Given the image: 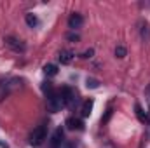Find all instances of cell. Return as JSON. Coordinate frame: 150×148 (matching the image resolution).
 Returning <instances> with one entry per match:
<instances>
[{
	"mask_svg": "<svg viewBox=\"0 0 150 148\" xmlns=\"http://www.w3.org/2000/svg\"><path fill=\"white\" fill-rule=\"evenodd\" d=\"M59 96H61V99H63V105H65V106H70V108H74L75 105H77V101H79L77 92H75L72 87H68V85L61 87Z\"/></svg>",
	"mask_w": 150,
	"mask_h": 148,
	"instance_id": "obj_1",
	"label": "cell"
},
{
	"mask_svg": "<svg viewBox=\"0 0 150 148\" xmlns=\"http://www.w3.org/2000/svg\"><path fill=\"white\" fill-rule=\"evenodd\" d=\"M45 140H47V127H45V125L35 127L33 132L30 134V145H32V147H40Z\"/></svg>",
	"mask_w": 150,
	"mask_h": 148,
	"instance_id": "obj_2",
	"label": "cell"
},
{
	"mask_svg": "<svg viewBox=\"0 0 150 148\" xmlns=\"http://www.w3.org/2000/svg\"><path fill=\"white\" fill-rule=\"evenodd\" d=\"M61 106H65L63 105V99H61V96H59V92H51V94H47V108L51 111H58Z\"/></svg>",
	"mask_w": 150,
	"mask_h": 148,
	"instance_id": "obj_3",
	"label": "cell"
},
{
	"mask_svg": "<svg viewBox=\"0 0 150 148\" xmlns=\"http://www.w3.org/2000/svg\"><path fill=\"white\" fill-rule=\"evenodd\" d=\"M63 138H65V132L61 127H58L49 140V148H61L63 147Z\"/></svg>",
	"mask_w": 150,
	"mask_h": 148,
	"instance_id": "obj_4",
	"label": "cell"
},
{
	"mask_svg": "<svg viewBox=\"0 0 150 148\" xmlns=\"http://www.w3.org/2000/svg\"><path fill=\"white\" fill-rule=\"evenodd\" d=\"M5 44H7V47L12 49L14 52H25V49H26V45L16 37H7L5 38Z\"/></svg>",
	"mask_w": 150,
	"mask_h": 148,
	"instance_id": "obj_5",
	"label": "cell"
},
{
	"mask_svg": "<svg viewBox=\"0 0 150 148\" xmlns=\"http://www.w3.org/2000/svg\"><path fill=\"white\" fill-rule=\"evenodd\" d=\"M82 25H84V18H82L79 12H74V14L68 18V28H72V30H79Z\"/></svg>",
	"mask_w": 150,
	"mask_h": 148,
	"instance_id": "obj_6",
	"label": "cell"
},
{
	"mask_svg": "<svg viewBox=\"0 0 150 148\" xmlns=\"http://www.w3.org/2000/svg\"><path fill=\"white\" fill-rule=\"evenodd\" d=\"M18 80L14 78V80H7V82H0V101L12 91V84H16Z\"/></svg>",
	"mask_w": 150,
	"mask_h": 148,
	"instance_id": "obj_7",
	"label": "cell"
},
{
	"mask_svg": "<svg viewBox=\"0 0 150 148\" xmlns=\"http://www.w3.org/2000/svg\"><path fill=\"white\" fill-rule=\"evenodd\" d=\"M74 58H75V54L72 51H68V49H65V51L59 52V63L61 65H70L74 61Z\"/></svg>",
	"mask_w": 150,
	"mask_h": 148,
	"instance_id": "obj_8",
	"label": "cell"
},
{
	"mask_svg": "<svg viewBox=\"0 0 150 148\" xmlns=\"http://www.w3.org/2000/svg\"><path fill=\"white\" fill-rule=\"evenodd\" d=\"M67 127L70 129V131H82L84 129V122L82 120H79V118H75V117H70L68 120H67Z\"/></svg>",
	"mask_w": 150,
	"mask_h": 148,
	"instance_id": "obj_9",
	"label": "cell"
},
{
	"mask_svg": "<svg viewBox=\"0 0 150 148\" xmlns=\"http://www.w3.org/2000/svg\"><path fill=\"white\" fill-rule=\"evenodd\" d=\"M93 106H94V99H86L84 103H82V108H80V115L86 118V117H89L91 115V111H93Z\"/></svg>",
	"mask_w": 150,
	"mask_h": 148,
	"instance_id": "obj_10",
	"label": "cell"
},
{
	"mask_svg": "<svg viewBox=\"0 0 150 148\" xmlns=\"http://www.w3.org/2000/svg\"><path fill=\"white\" fill-rule=\"evenodd\" d=\"M44 73L47 75V77H54V75H58V65H52V63L45 65V66H44Z\"/></svg>",
	"mask_w": 150,
	"mask_h": 148,
	"instance_id": "obj_11",
	"label": "cell"
},
{
	"mask_svg": "<svg viewBox=\"0 0 150 148\" xmlns=\"http://www.w3.org/2000/svg\"><path fill=\"white\" fill-rule=\"evenodd\" d=\"M140 33H142V38H143L145 42H149L150 40V25L149 23H142V30H140Z\"/></svg>",
	"mask_w": 150,
	"mask_h": 148,
	"instance_id": "obj_12",
	"label": "cell"
},
{
	"mask_svg": "<svg viewBox=\"0 0 150 148\" xmlns=\"http://www.w3.org/2000/svg\"><path fill=\"white\" fill-rule=\"evenodd\" d=\"M25 21H26V25H28L30 28H35V26H37V23H38L37 16H35V14H32V12H28V14L25 16Z\"/></svg>",
	"mask_w": 150,
	"mask_h": 148,
	"instance_id": "obj_13",
	"label": "cell"
},
{
	"mask_svg": "<svg viewBox=\"0 0 150 148\" xmlns=\"http://www.w3.org/2000/svg\"><path fill=\"white\" fill-rule=\"evenodd\" d=\"M134 110H136V117H138V118H140L142 122H145V120H149V117H147V113L143 111V108H142V106H140L138 103L134 105Z\"/></svg>",
	"mask_w": 150,
	"mask_h": 148,
	"instance_id": "obj_14",
	"label": "cell"
},
{
	"mask_svg": "<svg viewBox=\"0 0 150 148\" xmlns=\"http://www.w3.org/2000/svg\"><path fill=\"white\" fill-rule=\"evenodd\" d=\"M126 52H127V51H126L124 45H117V47H115V56H117V58H120V59L126 58Z\"/></svg>",
	"mask_w": 150,
	"mask_h": 148,
	"instance_id": "obj_15",
	"label": "cell"
},
{
	"mask_svg": "<svg viewBox=\"0 0 150 148\" xmlns=\"http://www.w3.org/2000/svg\"><path fill=\"white\" fill-rule=\"evenodd\" d=\"M86 85L91 87V89H96V87H100V82H98L96 78H87V80H86Z\"/></svg>",
	"mask_w": 150,
	"mask_h": 148,
	"instance_id": "obj_16",
	"label": "cell"
},
{
	"mask_svg": "<svg viewBox=\"0 0 150 148\" xmlns=\"http://www.w3.org/2000/svg\"><path fill=\"white\" fill-rule=\"evenodd\" d=\"M61 148H80V145L77 141H67V143H63Z\"/></svg>",
	"mask_w": 150,
	"mask_h": 148,
	"instance_id": "obj_17",
	"label": "cell"
},
{
	"mask_svg": "<svg viewBox=\"0 0 150 148\" xmlns=\"http://www.w3.org/2000/svg\"><path fill=\"white\" fill-rule=\"evenodd\" d=\"M110 117H112V108H108V110H107V115H105V117H101V124H105Z\"/></svg>",
	"mask_w": 150,
	"mask_h": 148,
	"instance_id": "obj_18",
	"label": "cell"
},
{
	"mask_svg": "<svg viewBox=\"0 0 150 148\" xmlns=\"http://www.w3.org/2000/svg\"><path fill=\"white\" fill-rule=\"evenodd\" d=\"M93 54H94V49H89V51H86V52L82 54V58L87 59V58H93Z\"/></svg>",
	"mask_w": 150,
	"mask_h": 148,
	"instance_id": "obj_19",
	"label": "cell"
},
{
	"mask_svg": "<svg viewBox=\"0 0 150 148\" xmlns=\"http://www.w3.org/2000/svg\"><path fill=\"white\" fill-rule=\"evenodd\" d=\"M67 38H68V40H74V42H77L80 37H79L77 33H68V35H67Z\"/></svg>",
	"mask_w": 150,
	"mask_h": 148,
	"instance_id": "obj_20",
	"label": "cell"
}]
</instances>
